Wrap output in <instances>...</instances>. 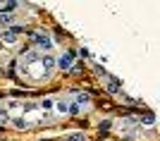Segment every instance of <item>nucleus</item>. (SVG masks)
<instances>
[{
	"label": "nucleus",
	"mask_w": 160,
	"mask_h": 141,
	"mask_svg": "<svg viewBox=\"0 0 160 141\" xmlns=\"http://www.w3.org/2000/svg\"><path fill=\"white\" fill-rule=\"evenodd\" d=\"M41 67H43V74L48 77V74L55 69V58L53 55H43V58H41Z\"/></svg>",
	"instance_id": "3"
},
{
	"label": "nucleus",
	"mask_w": 160,
	"mask_h": 141,
	"mask_svg": "<svg viewBox=\"0 0 160 141\" xmlns=\"http://www.w3.org/2000/svg\"><path fill=\"white\" fill-rule=\"evenodd\" d=\"M10 122H12V124H14L17 129H29V127H31V124H29V122L24 120V117H14V120H10Z\"/></svg>",
	"instance_id": "8"
},
{
	"label": "nucleus",
	"mask_w": 160,
	"mask_h": 141,
	"mask_svg": "<svg viewBox=\"0 0 160 141\" xmlns=\"http://www.w3.org/2000/svg\"><path fill=\"white\" fill-rule=\"evenodd\" d=\"M143 122H146L148 127H151V124H153V122H155V117H153V115H146V117H143Z\"/></svg>",
	"instance_id": "14"
},
{
	"label": "nucleus",
	"mask_w": 160,
	"mask_h": 141,
	"mask_svg": "<svg viewBox=\"0 0 160 141\" xmlns=\"http://www.w3.org/2000/svg\"><path fill=\"white\" fill-rule=\"evenodd\" d=\"M67 141H69V139H67Z\"/></svg>",
	"instance_id": "16"
},
{
	"label": "nucleus",
	"mask_w": 160,
	"mask_h": 141,
	"mask_svg": "<svg viewBox=\"0 0 160 141\" xmlns=\"http://www.w3.org/2000/svg\"><path fill=\"white\" fill-rule=\"evenodd\" d=\"M10 120H12V117L5 113V108H2V103H0V124H10Z\"/></svg>",
	"instance_id": "11"
},
{
	"label": "nucleus",
	"mask_w": 160,
	"mask_h": 141,
	"mask_svg": "<svg viewBox=\"0 0 160 141\" xmlns=\"http://www.w3.org/2000/svg\"><path fill=\"white\" fill-rule=\"evenodd\" d=\"M79 113H81V108L77 105L74 101H69V113H67V115H79Z\"/></svg>",
	"instance_id": "12"
},
{
	"label": "nucleus",
	"mask_w": 160,
	"mask_h": 141,
	"mask_svg": "<svg viewBox=\"0 0 160 141\" xmlns=\"http://www.w3.org/2000/svg\"><path fill=\"white\" fill-rule=\"evenodd\" d=\"M112 127V120H100V129H110Z\"/></svg>",
	"instance_id": "13"
},
{
	"label": "nucleus",
	"mask_w": 160,
	"mask_h": 141,
	"mask_svg": "<svg viewBox=\"0 0 160 141\" xmlns=\"http://www.w3.org/2000/svg\"><path fill=\"white\" fill-rule=\"evenodd\" d=\"M53 110H58L60 115H67V113H69V101H67V98H60V101H55V108H53Z\"/></svg>",
	"instance_id": "5"
},
{
	"label": "nucleus",
	"mask_w": 160,
	"mask_h": 141,
	"mask_svg": "<svg viewBox=\"0 0 160 141\" xmlns=\"http://www.w3.org/2000/svg\"><path fill=\"white\" fill-rule=\"evenodd\" d=\"M0 38L5 41V43H10V46H12V43H17V36L10 34V31H2V34H0Z\"/></svg>",
	"instance_id": "10"
},
{
	"label": "nucleus",
	"mask_w": 160,
	"mask_h": 141,
	"mask_svg": "<svg viewBox=\"0 0 160 141\" xmlns=\"http://www.w3.org/2000/svg\"><path fill=\"white\" fill-rule=\"evenodd\" d=\"M74 103H77V105H84L86 108L88 103H91V93H86V91H77V93H74Z\"/></svg>",
	"instance_id": "4"
},
{
	"label": "nucleus",
	"mask_w": 160,
	"mask_h": 141,
	"mask_svg": "<svg viewBox=\"0 0 160 141\" xmlns=\"http://www.w3.org/2000/svg\"><path fill=\"white\" fill-rule=\"evenodd\" d=\"M0 12H2V5H0Z\"/></svg>",
	"instance_id": "15"
},
{
	"label": "nucleus",
	"mask_w": 160,
	"mask_h": 141,
	"mask_svg": "<svg viewBox=\"0 0 160 141\" xmlns=\"http://www.w3.org/2000/svg\"><path fill=\"white\" fill-rule=\"evenodd\" d=\"M72 65H74V53H62L60 58L55 60V67L65 69V72H69V69H72Z\"/></svg>",
	"instance_id": "2"
},
{
	"label": "nucleus",
	"mask_w": 160,
	"mask_h": 141,
	"mask_svg": "<svg viewBox=\"0 0 160 141\" xmlns=\"http://www.w3.org/2000/svg\"><path fill=\"white\" fill-rule=\"evenodd\" d=\"M108 91H110V93H112V96H122L120 81H117V79H110V81H108Z\"/></svg>",
	"instance_id": "6"
},
{
	"label": "nucleus",
	"mask_w": 160,
	"mask_h": 141,
	"mask_svg": "<svg viewBox=\"0 0 160 141\" xmlns=\"http://www.w3.org/2000/svg\"><path fill=\"white\" fill-rule=\"evenodd\" d=\"M14 24V14H0V27H12Z\"/></svg>",
	"instance_id": "7"
},
{
	"label": "nucleus",
	"mask_w": 160,
	"mask_h": 141,
	"mask_svg": "<svg viewBox=\"0 0 160 141\" xmlns=\"http://www.w3.org/2000/svg\"><path fill=\"white\" fill-rule=\"evenodd\" d=\"M41 108H43L46 113H50V110L55 108V98H43V101H41Z\"/></svg>",
	"instance_id": "9"
},
{
	"label": "nucleus",
	"mask_w": 160,
	"mask_h": 141,
	"mask_svg": "<svg viewBox=\"0 0 160 141\" xmlns=\"http://www.w3.org/2000/svg\"><path fill=\"white\" fill-rule=\"evenodd\" d=\"M33 43H36V48H41V50H50L53 48V38H50V34H33Z\"/></svg>",
	"instance_id": "1"
}]
</instances>
